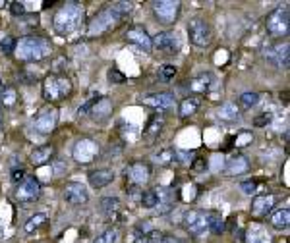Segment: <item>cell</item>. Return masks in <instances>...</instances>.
<instances>
[{
	"mask_svg": "<svg viewBox=\"0 0 290 243\" xmlns=\"http://www.w3.org/2000/svg\"><path fill=\"white\" fill-rule=\"evenodd\" d=\"M118 238H120L118 228H109V230H105L101 236H97L93 243H116L118 242Z\"/></svg>",
	"mask_w": 290,
	"mask_h": 243,
	"instance_id": "cell-33",
	"label": "cell"
},
{
	"mask_svg": "<svg viewBox=\"0 0 290 243\" xmlns=\"http://www.w3.org/2000/svg\"><path fill=\"white\" fill-rule=\"evenodd\" d=\"M153 14L163 25H172L180 16V2L176 0H159L153 4Z\"/></svg>",
	"mask_w": 290,
	"mask_h": 243,
	"instance_id": "cell-8",
	"label": "cell"
},
{
	"mask_svg": "<svg viewBox=\"0 0 290 243\" xmlns=\"http://www.w3.org/2000/svg\"><path fill=\"white\" fill-rule=\"evenodd\" d=\"M52 156H54V147L52 145H43V147H39V149H35L31 153V164L33 166H43Z\"/></svg>",
	"mask_w": 290,
	"mask_h": 243,
	"instance_id": "cell-24",
	"label": "cell"
},
{
	"mask_svg": "<svg viewBox=\"0 0 290 243\" xmlns=\"http://www.w3.org/2000/svg\"><path fill=\"white\" fill-rule=\"evenodd\" d=\"M240 187H242V191H244L246 195H253L255 193V189H257V181H242L240 183Z\"/></svg>",
	"mask_w": 290,
	"mask_h": 243,
	"instance_id": "cell-43",
	"label": "cell"
},
{
	"mask_svg": "<svg viewBox=\"0 0 290 243\" xmlns=\"http://www.w3.org/2000/svg\"><path fill=\"white\" fill-rule=\"evenodd\" d=\"M151 176V168H149V164H145V162H134V164H130L128 166V170H126V179L132 183V185H141V183H145L147 179Z\"/></svg>",
	"mask_w": 290,
	"mask_h": 243,
	"instance_id": "cell-16",
	"label": "cell"
},
{
	"mask_svg": "<svg viewBox=\"0 0 290 243\" xmlns=\"http://www.w3.org/2000/svg\"><path fill=\"white\" fill-rule=\"evenodd\" d=\"M249 170V162L244 155H236L232 156L228 162H226V174L228 176H240V174H246Z\"/></svg>",
	"mask_w": 290,
	"mask_h": 243,
	"instance_id": "cell-21",
	"label": "cell"
},
{
	"mask_svg": "<svg viewBox=\"0 0 290 243\" xmlns=\"http://www.w3.org/2000/svg\"><path fill=\"white\" fill-rule=\"evenodd\" d=\"M111 112H112L111 103H109L107 99H99V101L91 106L89 114L95 118V120H97V118H99V120H103V118H109V116H111Z\"/></svg>",
	"mask_w": 290,
	"mask_h": 243,
	"instance_id": "cell-28",
	"label": "cell"
},
{
	"mask_svg": "<svg viewBox=\"0 0 290 243\" xmlns=\"http://www.w3.org/2000/svg\"><path fill=\"white\" fill-rule=\"evenodd\" d=\"M112 181H114V172L109 168H99V170L89 174V183L95 189H103V187L111 185Z\"/></svg>",
	"mask_w": 290,
	"mask_h": 243,
	"instance_id": "cell-20",
	"label": "cell"
},
{
	"mask_svg": "<svg viewBox=\"0 0 290 243\" xmlns=\"http://www.w3.org/2000/svg\"><path fill=\"white\" fill-rule=\"evenodd\" d=\"M72 93V81L66 75H48L43 81V97L48 103H58L70 97Z\"/></svg>",
	"mask_w": 290,
	"mask_h": 243,
	"instance_id": "cell-4",
	"label": "cell"
},
{
	"mask_svg": "<svg viewBox=\"0 0 290 243\" xmlns=\"http://www.w3.org/2000/svg\"><path fill=\"white\" fill-rule=\"evenodd\" d=\"M244 108H251V106H255L257 103H259V95L257 93H244L242 97H240V101H238Z\"/></svg>",
	"mask_w": 290,
	"mask_h": 243,
	"instance_id": "cell-37",
	"label": "cell"
},
{
	"mask_svg": "<svg viewBox=\"0 0 290 243\" xmlns=\"http://www.w3.org/2000/svg\"><path fill=\"white\" fill-rule=\"evenodd\" d=\"M174 158L178 160L180 164H192V158H194V153H184V151H174Z\"/></svg>",
	"mask_w": 290,
	"mask_h": 243,
	"instance_id": "cell-40",
	"label": "cell"
},
{
	"mask_svg": "<svg viewBox=\"0 0 290 243\" xmlns=\"http://www.w3.org/2000/svg\"><path fill=\"white\" fill-rule=\"evenodd\" d=\"M290 224V212L289 208H279L271 214V226L277 230H287Z\"/></svg>",
	"mask_w": 290,
	"mask_h": 243,
	"instance_id": "cell-27",
	"label": "cell"
},
{
	"mask_svg": "<svg viewBox=\"0 0 290 243\" xmlns=\"http://www.w3.org/2000/svg\"><path fill=\"white\" fill-rule=\"evenodd\" d=\"M201 106V99L200 97H188L180 103V118H190L194 116L196 112L200 110Z\"/></svg>",
	"mask_w": 290,
	"mask_h": 243,
	"instance_id": "cell-25",
	"label": "cell"
},
{
	"mask_svg": "<svg viewBox=\"0 0 290 243\" xmlns=\"http://www.w3.org/2000/svg\"><path fill=\"white\" fill-rule=\"evenodd\" d=\"M188 39L198 48H207L209 44L213 43L211 25L205 20H201V18H194L192 22L188 23Z\"/></svg>",
	"mask_w": 290,
	"mask_h": 243,
	"instance_id": "cell-6",
	"label": "cell"
},
{
	"mask_svg": "<svg viewBox=\"0 0 290 243\" xmlns=\"http://www.w3.org/2000/svg\"><path fill=\"white\" fill-rule=\"evenodd\" d=\"M56 120H58L56 108L46 106V108H43V110L37 114L33 128H35V132L41 133V135H50V133L54 132V128H56Z\"/></svg>",
	"mask_w": 290,
	"mask_h": 243,
	"instance_id": "cell-11",
	"label": "cell"
},
{
	"mask_svg": "<svg viewBox=\"0 0 290 243\" xmlns=\"http://www.w3.org/2000/svg\"><path fill=\"white\" fill-rule=\"evenodd\" d=\"M0 101L6 104V106H12L16 103V91L12 87H4L2 95H0Z\"/></svg>",
	"mask_w": 290,
	"mask_h": 243,
	"instance_id": "cell-38",
	"label": "cell"
},
{
	"mask_svg": "<svg viewBox=\"0 0 290 243\" xmlns=\"http://www.w3.org/2000/svg\"><path fill=\"white\" fill-rule=\"evenodd\" d=\"M157 158H159V162H163V164H168V162L174 158V151H170V149H165L163 153H159V155H157Z\"/></svg>",
	"mask_w": 290,
	"mask_h": 243,
	"instance_id": "cell-46",
	"label": "cell"
},
{
	"mask_svg": "<svg viewBox=\"0 0 290 243\" xmlns=\"http://www.w3.org/2000/svg\"><path fill=\"white\" fill-rule=\"evenodd\" d=\"M46 222V214L45 212H37V214H33L29 220L25 222V226H23V230L27 232V234H31V232H35V230H39L43 224Z\"/></svg>",
	"mask_w": 290,
	"mask_h": 243,
	"instance_id": "cell-31",
	"label": "cell"
},
{
	"mask_svg": "<svg viewBox=\"0 0 290 243\" xmlns=\"http://www.w3.org/2000/svg\"><path fill=\"white\" fill-rule=\"evenodd\" d=\"M41 195V183L39 179L33 176H25L20 181V185L16 187V199L20 203H31L37 201Z\"/></svg>",
	"mask_w": 290,
	"mask_h": 243,
	"instance_id": "cell-9",
	"label": "cell"
},
{
	"mask_svg": "<svg viewBox=\"0 0 290 243\" xmlns=\"http://www.w3.org/2000/svg\"><path fill=\"white\" fill-rule=\"evenodd\" d=\"M99 99H101V97H93L91 101H87V103H85V104H83V106L78 110V116H80V118H82V116H87V114L91 112V106H93V104H95Z\"/></svg>",
	"mask_w": 290,
	"mask_h": 243,
	"instance_id": "cell-45",
	"label": "cell"
},
{
	"mask_svg": "<svg viewBox=\"0 0 290 243\" xmlns=\"http://www.w3.org/2000/svg\"><path fill=\"white\" fill-rule=\"evenodd\" d=\"M141 103L145 106L157 108V110H166L176 103V99L172 93H147L141 97Z\"/></svg>",
	"mask_w": 290,
	"mask_h": 243,
	"instance_id": "cell-14",
	"label": "cell"
},
{
	"mask_svg": "<svg viewBox=\"0 0 290 243\" xmlns=\"http://www.w3.org/2000/svg\"><path fill=\"white\" fill-rule=\"evenodd\" d=\"M99 153H101L99 145H97L93 139L83 137V139H80V141L74 145L72 156H74V160H76L78 164H91V162L99 156Z\"/></svg>",
	"mask_w": 290,
	"mask_h": 243,
	"instance_id": "cell-7",
	"label": "cell"
},
{
	"mask_svg": "<svg viewBox=\"0 0 290 243\" xmlns=\"http://www.w3.org/2000/svg\"><path fill=\"white\" fill-rule=\"evenodd\" d=\"M2 6H4V2H0V8H2Z\"/></svg>",
	"mask_w": 290,
	"mask_h": 243,
	"instance_id": "cell-52",
	"label": "cell"
},
{
	"mask_svg": "<svg viewBox=\"0 0 290 243\" xmlns=\"http://www.w3.org/2000/svg\"><path fill=\"white\" fill-rule=\"evenodd\" d=\"M211 83H213V77H211L209 73H201V75L194 77V79L190 81V89H192L194 93H205V91H209Z\"/></svg>",
	"mask_w": 290,
	"mask_h": 243,
	"instance_id": "cell-29",
	"label": "cell"
},
{
	"mask_svg": "<svg viewBox=\"0 0 290 243\" xmlns=\"http://www.w3.org/2000/svg\"><path fill=\"white\" fill-rule=\"evenodd\" d=\"M0 50H2L6 56L14 54V50H16V39H14V37H10V35L2 37V39H0Z\"/></svg>",
	"mask_w": 290,
	"mask_h": 243,
	"instance_id": "cell-35",
	"label": "cell"
},
{
	"mask_svg": "<svg viewBox=\"0 0 290 243\" xmlns=\"http://www.w3.org/2000/svg\"><path fill=\"white\" fill-rule=\"evenodd\" d=\"M265 58L273 62L277 68H289L290 62V46L289 43H277L265 48Z\"/></svg>",
	"mask_w": 290,
	"mask_h": 243,
	"instance_id": "cell-13",
	"label": "cell"
},
{
	"mask_svg": "<svg viewBox=\"0 0 290 243\" xmlns=\"http://www.w3.org/2000/svg\"><path fill=\"white\" fill-rule=\"evenodd\" d=\"M107 77H109V81H111V83H122V81H126V77H124V73H120V71H118V69H109V75H107Z\"/></svg>",
	"mask_w": 290,
	"mask_h": 243,
	"instance_id": "cell-42",
	"label": "cell"
},
{
	"mask_svg": "<svg viewBox=\"0 0 290 243\" xmlns=\"http://www.w3.org/2000/svg\"><path fill=\"white\" fill-rule=\"evenodd\" d=\"M271 118H273L271 114H261V116H257V120H255L253 124L261 128V126H265V124H271Z\"/></svg>",
	"mask_w": 290,
	"mask_h": 243,
	"instance_id": "cell-47",
	"label": "cell"
},
{
	"mask_svg": "<svg viewBox=\"0 0 290 243\" xmlns=\"http://www.w3.org/2000/svg\"><path fill=\"white\" fill-rule=\"evenodd\" d=\"M85 22V8L78 2H66L62 4L56 14H54V31L60 33V35H70L74 31H78Z\"/></svg>",
	"mask_w": 290,
	"mask_h": 243,
	"instance_id": "cell-2",
	"label": "cell"
},
{
	"mask_svg": "<svg viewBox=\"0 0 290 243\" xmlns=\"http://www.w3.org/2000/svg\"><path fill=\"white\" fill-rule=\"evenodd\" d=\"M126 41L137 46V48H141V50H145V52H149L153 48V41H151L149 33L139 25H134L126 31Z\"/></svg>",
	"mask_w": 290,
	"mask_h": 243,
	"instance_id": "cell-15",
	"label": "cell"
},
{
	"mask_svg": "<svg viewBox=\"0 0 290 243\" xmlns=\"http://www.w3.org/2000/svg\"><path fill=\"white\" fill-rule=\"evenodd\" d=\"M161 238H163V234H161L159 230H153V232H149L147 236H137L132 243H159L161 242Z\"/></svg>",
	"mask_w": 290,
	"mask_h": 243,
	"instance_id": "cell-36",
	"label": "cell"
},
{
	"mask_svg": "<svg viewBox=\"0 0 290 243\" xmlns=\"http://www.w3.org/2000/svg\"><path fill=\"white\" fill-rule=\"evenodd\" d=\"M4 238V226H0V240Z\"/></svg>",
	"mask_w": 290,
	"mask_h": 243,
	"instance_id": "cell-50",
	"label": "cell"
},
{
	"mask_svg": "<svg viewBox=\"0 0 290 243\" xmlns=\"http://www.w3.org/2000/svg\"><path fill=\"white\" fill-rule=\"evenodd\" d=\"M240 114H242V108L238 103H224L217 110L219 120H223V122H236L240 118Z\"/></svg>",
	"mask_w": 290,
	"mask_h": 243,
	"instance_id": "cell-22",
	"label": "cell"
},
{
	"mask_svg": "<svg viewBox=\"0 0 290 243\" xmlns=\"http://www.w3.org/2000/svg\"><path fill=\"white\" fill-rule=\"evenodd\" d=\"M163 124H165V120L161 118V116H153L151 118V122H149V126H147V130H145V139H153L159 135V132L163 130Z\"/></svg>",
	"mask_w": 290,
	"mask_h": 243,
	"instance_id": "cell-32",
	"label": "cell"
},
{
	"mask_svg": "<svg viewBox=\"0 0 290 243\" xmlns=\"http://www.w3.org/2000/svg\"><path fill=\"white\" fill-rule=\"evenodd\" d=\"M2 91H4V85H2V79H0V95H2Z\"/></svg>",
	"mask_w": 290,
	"mask_h": 243,
	"instance_id": "cell-51",
	"label": "cell"
},
{
	"mask_svg": "<svg viewBox=\"0 0 290 243\" xmlns=\"http://www.w3.org/2000/svg\"><path fill=\"white\" fill-rule=\"evenodd\" d=\"M14 54L18 60H23V62H39L50 54V43L41 37L27 35V37H22L20 41H16Z\"/></svg>",
	"mask_w": 290,
	"mask_h": 243,
	"instance_id": "cell-3",
	"label": "cell"
},
{
	"mask_svg": "<svg viewBox=\"0 0 290 243\" xmlns=\"http://www.w3.org/2000/svg\"><path fill=\"white\" fill-rule=\"evenodd\" d=\"M155 228H151V224L149 222H139L137 226H135V234L137 236H147L149 232H153Z\"/></svg>",
	"mask_w": 290,
	"mask_h": 243,
	"instance_id": "cell-41",
	"label": "cell"
},
{
	"mask_svg": "<svg viewBox=\"0 0 290 243\" xmlns=\"http://www.w3.org/2000/svg\"><path fill=\"white\" fill-rule=\"evenodd\" d=\"M134 12V4L132 2H114L112 6L103 8L89 23V37L95 35H105L112 31L114 27H118L124 20L130 18V14Z\"/></svg>",
	"mask_w": 290,
	"mask_h": 243,
	"instance_id": "cell-1",
	"label": "cell"
},
{
	"mask_svg": "<svg viewBox=\"0 0 290 243\" xmlns=\"http://www.w3.org/2000/svg\"><path fill=\"white\" fill-rule=\"evenodd\" d=\"M153 41V46L159 48V50H165V52H176L178 50V37L170 31H163L159 33Z\"/></svg>",
	"mask_w": 290,
	"mask_h": 243,
	"instance_id": "cell-18",
	"label": "cell"
},
{
	"mask_svg": "<svg viewBox=\"0 0 290 243\" xmlns=\"http://www.w3.org/2000/svg\"><path fill=\"white\" fill-rule=\"evenodd\" d=\"M159 243H180L178 238H174V236H165L163 234V238H161V242Z\"/></svg>",
	"mask_w": 290,
	"mask_h": 243,
	"instance_id": "cell-49",
	"label": "cell"
},
{
	"mask_svg": "<svg viewBox=\"0 0 290 243\" xmlns=\"http://www.w3.org/2000/svg\"><path fill=\"white\" fill-rule=\"evenodd\" d=\"M159 75L163 79H172L176 75V68L170 66V64H165V66H161V69H159Z\"/></svg>",
	"mask_w": 290,
	"mask_h": 243,
	"instance_id": "cell-39",
	"label": "cell"
},
{
	"mask_svg": "<svg viewBox=\"0 0 290 243\" xmlns=\"http://www.w3.org/2000/svg\"><path fill=\"white\" fill-rule=\"evenodd\" d=\"M101 212L107 218H116L118 212H120V201L116 199V197H105V199H101Z\"/></svg>",
	"mask_w": 290,
	"mask_h": 243,
	"instance_id": "cell-26",
	"label": "cell"
},
{
	"mask_svg": "<svg viewBox=\"0 0 290 243\" xmlns=\"http://www.w3.org/2000/svg\"><path fill=\"white\" fill-rule=\"evenodd\" d=\"M184 226L192 236H203L205 232H209V224H207V212L201 210H188L184 214Z\"/></svg>",
	"mask_w": 290,
	"mask_h": 243,
	"instance_id": "cell-10",
	"label": "cell"
},
{
	"mask_svg": "<svg viewBox=\"0 0 290 243\" xmlns=\"http://www.w3.org/2000/svg\"><path fill=\"white\" fill-rule=\"evenodd\" d=\"M290 31V12L289 6H279L267 16V33L271 37H287Z\"/></svg>",
	"mask_w": 290,
	"mask_h": 243,
	"instance_id": "cell-5",
	"label": "cell"
},
{
	"mask_svg": "<svg viewBox=\"0 0 290 243\" xmlns=\"http://www.w3.org/2000/svg\"><path fill=\"white\" fill-rule=\"evenodd\" d=\"M62 197H64V201L70 203V205H85V203L89 201V191H87V187H85L83 183H80V181H68L66 185H64Z\"/></svg>",
	"mask_w": 290,
	"mask_h": 243,
	"instance_id": "cell-12",
	"label": "cell"
},
{
	"mask_svg": "<svg viewBox=\"0 0 290 243\" xmlns=\"http://www.w3.org/2000/svg\"><path fill=\"white\" fill-rule=\"evenodd\" d=\"M275 195H271V193H263V195H257V197H253L251 201V214L253 216H267L271 214V210L275 208Z\"/></svg>",
	"mask_w": 290,
	"mask_h": 243,
	"instance_id": "cell-17",
	"label": "cell"
},
{
	"mask_svg": "<svg viewBox=\"0 0 290 243\" xmlns=\"http://www.w3.org/2000/svg\"><path fill=\"white\" fill-rule=\"evenodd\" d=\"M10 12L14 16H25V4L23 2H10Z\"/></svg>",
	"mask_w": 290,
	"mask_h": 243,
	"instance_id": "cell-44",
	"label": "cell"
},
{
	"mask_svg": "<svg viewBox=\"0 0 290 243\" xmlns=\"http://www.w3.org/2000/svg\"><path fill=\"white\" fill-rule=\"evenodd\" d=\"M139 201H141V205H143L145 208H155V207H157V193H155V189L143 191V193H141V197H139Z\"/></svg>",
	"mask_w": 290,
	"mask_h": 243,
	"instance_id": "cell-34",
	"label": "cell"
},
{
	"mask_svg": "<svg viewBox=\"0 0 290 243\" xmlns=\"http://www.w3.org/2000/svg\"><path fill=\"white\" fill-rule=\"evenodd\" d=\"M246 243H271V236H269V232L263 226L255 224V226H251V228L248 230V234H246Z\"/></svg>",
	"mask_w": 290,
	"mask_h": 243,
	"instance_id": "cell-23",
	"label": "cell"
},
{
	"mask_svg": "<svg viewBox=\"0 0 290 243\" xmlns=\"http://www.w3.org/2000/svg\"><path fill=\"white\" fill-rule=\"evenodd\" d=\"M23 177H25L23 170H14V172H12V181H16V183H18V181H22Z\"/></svg>",
	"mask_w": 290,
	"mask_h": 243,
	"instance_id": "cell-48",
	"label": "cell"
},
{
	"mask_svg": "<svg viewBox=\"0 0 290 243\" xmlns=\"http://www.w3.org/2000/svg\"><path fill=\"white\" fill-rule=\"evenodd\" d=\"M207 224H209V230L217 236L224 232V220L219 212H207Z\"/></svg>",
	"mask_w": 290,
	"mask_h": 243,
	"instance_id": "cell-30",
	"label": "cell"
},
{
	"mask_svg": "<svg viewBox=\"0 0 290 243\" xmlns=\"http://www.w3.org/2000/svg\"><path fill=\"white\" fill-rule=\"evenodd\" d=\"M155 193H157L155 208H159L161 214L168 212V210L174 207V203H176V193H174L172 189H166V187H159V189H155Z\"/></svg>",
	"mask_w": 290,
	"mask_h": 243,
	"instance_id": "cell-19",
	"label": "cell"
}]
</instances>
